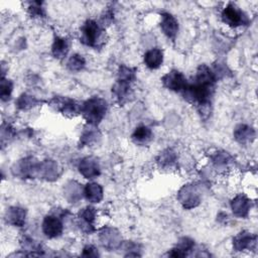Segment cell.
<instances>
[{
	"mask_svg": "<svg viewBox=\"0 0 258 258\" xmlns=\"http://www.w3.org/2000/svg\"><path fill=\"white\" fill-rule=\"evenodd\" d=\"M106 112L107 103L100 97H93L81 106V113L86 121L92 126L98 125L105 117Z\"/></svg>",
	"mask_w": 258,
	"mask_h": 258,
	"instance_id": "cell-1",
	"label": "cell"
},
{
	"mask_svg": "<svg viewBox=\"0 0 258 258\" xmlns=\"http://www.w3.org/2000/svg\"><path fill=\"white\" fill-rule=\"evenodd\" d=\"M81 41L92 47H97L103 40V29L94 20H87L81 28Z\"/></svg>",
	"mask_w": 258,
	"mask_h": 258,
	"instance_id": "cell-2",
	"label": "cell"
},
{
	"mask_svg": "<svg viewBox=\"0 0 258 258\" xmlns=\"http://www.w3.org/2000/svg\"><path fill=\"white\" fill-rule=\"evenodd\" d=\"M222 20L229 26L237 27L247 23L246 15L233 3L228 4L222 12Z\"/></svg>",
	"mask_w": 258,
	"mask_h": 258,
	"instance_id": "cell-3",
	"label": "cell"
},
{
	"mask_svg": "<svg viewBox=\"0 0 258 258\" xmlns=\"http://www.w3.org/2000/svg\"><path fill=\"white\" fill-rule=\"evenodd\" d=\"M178 200L184 209H192L200 204L201 197L194 184H186L179 189Z\"/></svg>",
	"mask_w": 258,
	"mask_h": 258,
	"instance_id": "cell-4",
	"label": "cell"
},
{
	"mask_svg": "<svg viewBox=\"0 0 258 258\" xmlns=\"http://www.w3.org/2000/svg\"><path fill=\"white\" fill-rule=\"evenodd\" d=\"M162 84L168 90L174 92H183L187 86L186 79L178 71H170L162 78Z\"/></svg>",
	"mask_w": 258,
	"mask_h": 258,
	"instance_id": "cell-5",
	"label": "cell"
},
{
	"mask_svg": "<svg viewBox=\"0 0 258 258\" xmlns=\"http://www.w3.org/2000/svg\"><path fill=\"white\" fill-rule=\"evenodd\" d=\"M50 105L57 111H60L66 116H75L78 114V112L81 111V107L78 106V104L69 98L63 97H54Z\"/></svg>",
	"mask_w": 258,
	"mask_h": 258,
	"instance_id": "cell-6",
	"label": "cell"
},
{
	"mask_svg": "<svg viewBox=\"0 0 258 258\" xmlns=\"http://www.w3.org/2000/svg\"><path fill=\"white\" fill-rule=\"evenodd\" d=\"M63 229L62 222L56 216H46L42 222V232L48 238L58 237Z\"/></svg>",
	"mask_w": 258,
	"mask_h": 258,
	"instance_id": "cell-7",
	"label": "cell"
},
{
	"mask_svg": "<svg viewBox=\"0 0 258 258\" xmlns=\"http://www.w3.org/2000/svg\"><path fill=\"white\" fill-rule=\"evenodd\" d=\"M257 243L256 235H253L247 231L240 232L233 239V247L236 251H243L245 249H255Z\"/></svg>",
	"mask_w": 258,
	"mask_h": 258,
	"instance_id": "cell-8",
	"label": "cell"
},
{
	"mask_svg": "<svg viewBox=\"0 0 258 258\" xmlns=\"http://www.w3.org/2000/svg\"><path fill=\"white\" fill-rule=\"evenodd\" d=\"M100 241L105 248L115 249L120 245L121 237L116 229L105 227L100 232Z\"/></svg>",
	"mask_w": 258,
	"mask_h": 258,
	"instance_id": "cell-9",
	"label": "cell"
},
{
	"mask_svg": "<svg viewBox=\"0 0 258 258\" xmlns=\"http://www.w3.org/2000/svg\"><path fill=\"white\" fill-rule=\"evenodd\" d=\"M79 171L86 178H95L100 174L98 161L93 157H85L79 163Z\"/></svg>",
	"mask_w": 258,
	"mask_h": 258,
	"instance_id": "cell-10",
	"label": "cell"
},
{
	"mask_svg": "<svg viewBox=\"0 0 258 258\" xmlns=\"http://www.w3.org/2000/svg\"><path fill=\"white\" fill-rule=\"evenodd\" d=\"M251 208V201L245 195L236 196L231 202V209L235 216L245 218L248 216Z\"/></svg>",
	"mask_w": 258,
	"mask_h": 258,
	"instance_id": "cell-11",
	"label": "cell"
},
{
	"mask_svg": "<svg viewBox=\"0 0 258 258\" xmlns=\"http://www.w3.org/2000/svg\"><path fill=\"white\" fill-rule=\"evenodd\" d=\"M160 27L163 33L170 39H174L178 31V22L173 15L167 12L161 14Z\"/></svg>",
	"mask_w": 258,
	"mask_h": 258,
	"instance_id": "cell-12",
	"label": "cell"
},
{
	"mask_svg": "<svg viewBox=\"0 0 258 258\" xmlns=\"http://www.w3.org/2000/svg\"><path fill=\"white\" fill-rule=\"evenodd\" d=\"M96 219V210L95 208L88 206L82 209L79 213V220H80V227L88 233L94 231V223Z\"/></svg>",
	"mask_w": 258,
	"mask_h": 258,
	"instance_id": "cell-13",
	"label": "cell"
},
{
	"mask_svg": "<svg viewBox=\"0 0 258 258\" xmlns=\"http://www.w3.org/2000/svg\"><path fill=\"white\" fill-rule=\"evenodd\" d=\"M112 93L114 94L117 102H119L120 104L125 103L131 94L130 82L118 80L112 88Z\"/></svg>",
	"mask_w": 258,
	"mask_h": 258,
	"instance_id": "cell-14",
	"label": "cell"
},
{
	"mask_svg": "<svg viewBox=\"0 0 258 258\" xmlns=\"http://www.w3.org/2000/svg\"><path fill=\"white\" fill-rule=\"evenodd\" d=\"M163 61V52L161 49L155 47L147 50L144 54V63L150 70L158 69Z\"/></svg>",
	"mask_w": 258,
	"mask_h": 258,
	"instance_id": "cell-15",
	"label": "cell"
},
{
	"mask_svg": "<svg viewBox=\"0 0 258 258\" xmlns=\"http://www.w3.org/2000/svg\"><path fill=\"white\" fill-rule=\"evenodd\" d=\"M234 137L236 141L241 144H246L252 142L255 138V130L245 124L238 125L234 130Z\"/></svg>",
	"mask_w": 258,
	"mask_h": 258,
	"instance_id": "cell-16",
	"label": "cell"
},
{
	"mask_svg": "<svg viewBox=\"0 0 258 258\" xmlns=\"http://www.w3.org/2000/svg\"><path fill=\"white\" fill-rule=\"evenodd\" d=\"M16 169H17L16 174H18L20 176H23V177L31 176L35 172H37L38 164L34 161V159L32 157H28V158L20 160L18 162V164L16 165Z\"/></svg>",
	"mask_w": 258,
	"mask_h": 258,
	"instance_id": "cell-17",
	"label": "cell"
},
{
	"mask_svg": "<svg viewBox=\"0 0 258 258\" xmlns=\"http://www.w3.org/2000/svg\"><path fill=\"white\" fill-rule=\"evenodd\" d=\"M194 246H195V242L191 239L187 237H183L177 242L176 246L173 249H171L168 255L172 257H184L187 255L189 251L192 250Z\"/></svg>",
	"mask_w": 258,
	"mask_h": 258,
	"instance_id": "cell-18",
	"label": "cell"
},
{
	"mask_svg": "<svg viewBox=\"0 0 258 258\" xmlns=\"http://www.w3.org/2000/svg\"><path fill=\"white\" fill-rule=\"evenodd\" d=\"M26 212L24 209L19 207H11L6 212V220L8 223L21 227L25 222Z\"/></svg>",
	"mask_w": 258,
	"mask_h": 258,
	"instance_id": "cell-19",
	"label": "cell"
},
{
	"mask_svg": "<svg viewBox=\"0 0 258 258\" xmlns=\"http://www.w3.org/2000/svg\"><path fill=\"white\" fill-rule=\"evenodd\" d=\"M84 196L91 203H99L103 199V188L97 182H90L84 187Z\"/></svg>",
	"mask_w": 258,
	"mask_h": 258,
	"instance_id": "cell-20",
	"label": "cell"
},
{
	"mask_svg": "<svg viewBox=\"0 0 258 258\" xmlns=\"http://www.w3.org/2000/svg\"><path fill=\"white\" fill-rule=\"evenodd\" d=\"M57 170L58 166L57 163L53 160H45L42 163L38 164V169L37 172L41 174L43 177L46 179H52V178H57Z\"/></svg>",
	"mask_w": 258,
	"mask_h": 258,
	"instance_id": "cell-21",
	"label": "cell"
},
{
	"mask_svg": "<svg viewBox=\"0 0 258 258\" xmlns=\"http://www.w3.org/2000/svg\"><path fill=\"white\" fill-rule=\"evenodd\" d=\"M152 131L146 126H139L135 129V131L132 134V140L136 144L145 145L152 139Z\"/></svg>",
	"mask_w": 258,
	"mask_h": 258,
	"instance_id": "cell-22",
	"label": "cell"
},
{
	"mask_svg": "<svg viewBox=\"0 0 258 258\" xmlns=\"http://www.w3.org/2000/svg\"><path fill=\"white\" fill-rule=\"evenodd\" d=\"M82 192L84 194V189L76 181H70L64 189V195L71 203L79 201L82 198Z\"/></svg>",
	"mask_w": 258,
	"mask_h": 258,
	"instance_id": "cell-23",
	"label": "cell"
},
{
	"mask_svg": "<svg viewBox=\"0 0 258 258\" xmlns=\"http://www.w3.org/2000/svg\"><path fill=\"white\" fill-rule=\"evenodd\" d=\"M52 54L57 58H62L67 55L69 51L68 40L62 37H56L51 46Z\"/></svg>",
	"mask_w": 258,
	"mask_h": 258,
	"instance_id": "cell-24",
	"label": "cell"
},
{
	"mask_svg": "<svg viewBox=\"0 0 258 258\" xmlns=\"http://www.w3.org/2000/svg\"><path fill=\"white\" fill-rule=\"evenodd\" d=\"M100 138V133L98 132V130H96L95 128H90V129H86L81 138H80V142L82 144V146H89L95 142L98 141V139Z\"/></svg>",
	"mask_w": 258,
	"mask_h": 258,
	"instance_id": "cell-25",
	"label": "cell"
},
{
	"mask_svg": "<svg viewBox=\"0 0 258 258\" xmlns=\"http://www.w3.org/2000/svg\"><path fill=\"white\" fill-rule=\"evenodd\" d=\"M85 63H86V60L83 57V55L76 53L69 58L67 67L72 72H79L85 67Z\"/></svg>",
	"mask_w": 258,
	"mask_h": 258,
	"instance_id": "cell-26",
	"label": "cell"
},
{
	"mask_svg": "<svg viewBox=\"0 0 258 258\" xmlns=\"http://www.w3.org/2000/svg\"><path fill=\"white\" fill-rule=\"evenodd\" d=\"M175 160H176V155L171 149H166L162 151L157 158V162L163 167L172 165L175 162Z\"/></svg>",
	"mask_w": 258,
	"mask_h": 258,
	"instance_id": "cell-27",
	"label": "cell"
},
{
	"mask_svg": "<svg viewBox=\"0 0 258 258\" xmlns=\"http://www.w3.org/2000/svg\"><path fill=\"white\" fill-rule=\"evenodd\" d=\"M37 103H38V101L34 97H32L30 95H27V94H22L17 99L16 105L21 110H27V109H30L33 106H35Z\"/></svg>",
	"mask_w": 258,
	"mask_h": 258,
	"instance_id": "cell-28",
	"label": "cell"
},
{
	"mask_svg": "<svg viewBox=\"0 0 258 258\" xmlns=\"http://www.w3.org/2000/svg\"><path fill=\"white\" fill-rule=\"evenodd\" d=\"M232 161L231 156L227 152H217L213 156V163L216 167H227Z\"/></svg>",
	"mask_w": 258,
	"mask_h": 258,
	"instance_id": "cell-29",
	"label": "cell"
},
{
	"mask_svg": "<svg viewBox=\"0 0 258 258\" xmlns=\"http://www.w3.org/2000/svg\"><path fill=\"white\" fill-rule=\"evenodd\" d=\"M135 79V70L128 68L126 66H122L120 67L119 70V79L118 80H123V81H127V82H133V80Z\"/></svg>",
	"mask_w": 258,
	"mask_h": 258,
	"instance_id": "cell-30",
	"label": "cell"
},
{
	"mask_svg": "<svg viewBox=\"0 0 258 258\" xmlns=\"http://www.w3.org/2000/svg\"><path fill=\"white\" fill-rule=\"evenodd\" d=\"M12 88H13V85L11 83V81L9 80H6L2 77V80H1V99L2 101H6L10 98V95L12 93Z\"/></svg>",
	"mask_w": 258,
	"mask_h": 258,
	"instance_id": "cell-31",
	"label": "cell"
},
{
	"mask_svg": "<svg viewBox=\"0 0 258 258\" xmlns=\"http://www.w3.org/2000/svg\"><path fill=\"white\" fill-rule=\"evenodd\" d=\"M41 3L39 2H33L31 6L28 8L30 11V14L33 16H42L43 15V9L40 6Z\"/></svg>",
	"mask_w": 258,
	"mask_h": 258,
	"instance_id": "cell-32",
	"label": "cell"
},
{
	"mask_svg": "<svg viewBox=\"0 0 258 258\" xmlns=\"http://www.w3.org/2000/svg\"><path fill=\"white\" fill-rule=\"evenodd\" d=\"M82 255L85 256V257H96V256H99V253H98L97 249L94 246L88 245L83 249V254Z\"/></svg>",
	"mask_w": 258,
	"mask_h": 258,
	"instance_id": "cell-33",
	"label": "cell"
}]
</instances>
